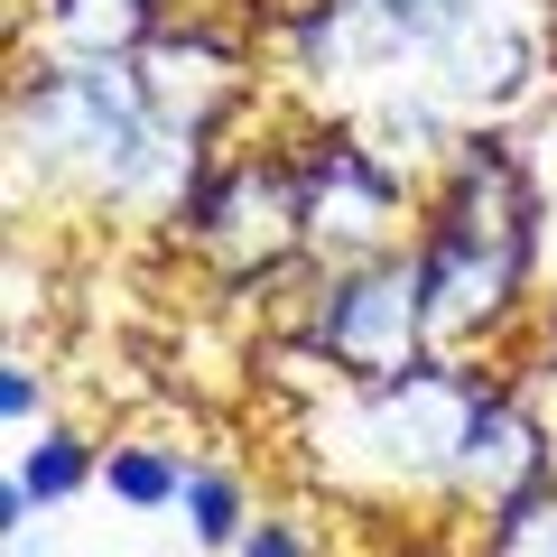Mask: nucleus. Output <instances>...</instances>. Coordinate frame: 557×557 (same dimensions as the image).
<instances>
[{"label": "nucleus", "mask_w": 557, "mask_h": 557, "mask_svg": "<svg viewBox=\"0 0 557 557\" xmlns=\"http://www.w3.org/2000/svg\"><path fill=\"white\" fill-rule=\"evenodd\" d=\"M530 10H557V0H530Z\"/></svg>", "instance_id": "aec40b11"}, {"label": "nucleus", "mask_w": 557, "mask_h": 557, "mask_svg": "<svg viewBox=\"0 0 557 557\" xmlns=\"http://www.w3.org/2000/svg\"><path fill=\"white\" fill-rule=\"evenodd\" d=\"M539 233H548V186L520 159L511 121H465L446 168L418 186V298H428V354L483 362L502 325L539 288Z\"/></svg>", "instance_id": "f257e3e1"}, {"label": "nucleus", "mask_w": 557, "mask_h": 557, "mask_svg": "<svg viewBox=\"0 0 557 557\" xmlns=\"http://www.w3.org/2000/svg\"><path fill=\"white\" fill-rule=\"evenodd\" d=\"M474 409H483V362H418V372L372 381V391H335L317 409L325 474L344 493H381V502L456 493Z\"/></svg>", "instance_id": "7ed1b4c3"}, {"label": "nucleus", "mask_w": 557, "mask_h": 557, "mask_svg": "<svg viewBox=\"0 0 557 557\" xmlns=\"http://www.w3.org/2000/svg\"><path fill=\"white\" fill-rule=\"evenodd\" d=\"M260 10H270V28H278V38H288V28H307V20H317V10H335V0H260Z\"/></svg>", "instance_id": "a211bd4d"}, {"label": "nucleus", "mask_w": 557, "mask_h": 557, "mask_svg": "<svg viewBox=\"0 0 557 557\" xmlns=\"http://www.w3.org/2000/svg\"><path fill=\"white\" fill-rule=\"evenodd\" d=\"M186 474H196V465H186L168 437H149V428H112V437H102V483H94V493H112L121 511H139V520H159V511L186 502Z\"/></svg>", "instance_id": "9d476101"}, {"label": "nucleus", "mask_w": 557, "mask_h": 557, "mask_svg": "<svg viewBox=\"0 0 557 557\" xmlns=\"http://www.w3.org/2000/svg\"><path fill=\"white\" fill-rule=\"evenodd\" d=\"M10 483H20L38 511H57V502H75V493H94V483H102V437H94V428H75V418H47L38 437H20Z\"/></svg>", "instance_id": "9b49d317"}, {"label": "nucleus", "mask_w": 557, "mask_h": 557, "mask_svg": "<svg viewBox=\"0 0 557 557\" xmlns=\"http://www.w3.org/2000/svg\"><path fill=\"white\" fill-rule=\"evenodd\" d=\"M149 47V0H38V47L57 65H131Z\"/></svg>", "instance_id": "1a4fd4ad"}, {"label": "nucleus", "mask_w": 557, "mask_h": 557, "mask_svg": "<svg viewBox=\"0 0 557 557\" xmlns=\"http://www.w3.org/2000/svg\"><path fill=\"white\" fill-rule=\"evenodd\" d=\"M278 47L298 57L307 84H354V75H399V65H409L372 0H335V10H317L307 28H288Z\"/></svg>", "instance_id": "6e6552de"}, {"label": "nucleus", "mask_w": 557, "mask_h": 557, "mask_svg": "<svg viewBox=\"0 0 557 557\" xmlns=\"http://www.w3.org/2000/svg\"><path fill=\"white\" fill-rule=\"evenodd\" d=\"M149 38H186V47H214V57L260 65V47L278 38L260 0H149Z\"/></svg>", "instance_id": "f8f14e48"}, {"label": "nucleus", "mask_w": 557, "mask_h": 557, "mask_svg": "<svg viewBox=\"0 0 557 557\" xmlns=\"http://www.w3.org/2000/svg\"><path fill=\"white\" fill-rule=\"evenodd\" d=\"M317 344L325 362L344 372V391H372V381L418 372L428 354V298H418V251L391 260H354V270H325V298H317Z\"/></svg>", "instance_id": "39448f33"}, {"label": "nucleus", "mask_w": 557, "mask_h": 557, "mask_svg": "<svg viewBox=\"0 0 557 557\" xmlns=\"http://www.w3.org/2000/svg\"><path fill=\"white\" fill-rule=\"evenodd\" d=\"M131 94L149 112V131L177 149V159H205L242 121L260 112V75L242 57H214V47H186V38H149L131 57Z\"/></svg>", "instance_id": "423d86ee"}, {"label": "nucleus", "mask_w": 557, "mask_h": 557, "mask_svg": "<svg viewBox=\"0 0 557 557\" xmlns=\"http://www.w3.org/2000/svg\"><path fill=\"white\" fill-rule=\"evenodd\" d=\"M539 47H548V84H557V10H539Z\"/></svg>", "instance_id": "6ab92c4d"}, {"label": "nucleus", "mask_w": 557, "mask_h": 557, "mask_svg": "<svg viewBox=\"0 0 557 557\" xmlns=\"http://www.w3.org/2000/svg\"><path fill=\"white\" fill-rule=\"evenodd\" d=\"M0 418H10L20 437H38V428H47V372H38L28 354L0 362Z\"/></svg>", "instance_id": "dca6fc26"}, {"label": "nucleus", "mask_w": 557, "mask_h": 557, "mask_svg": "<svg viewBox=\"0 0 557 557\" xmlns=\"http://www.w3.org/2000/svg\"><path fill=\"white\" fill-rule=\"evenodd\" d=\"M483 557H557V483L502 502V511L483 520Z\"/></svg>", "instance_id": "2eb2a0df"}, {"label": "nucleus", "mask_w": 557, "mask_h": 557, "mask_svg": "<svg viewBox=\"0 0 557 557\" xmlns=\"http://www.w3.org/2000/svg\"><path fill=\"white\" fill-rule=\"evenodd\" d=\"M372 10H381V28L399 38V57H409V65L446 57V47L483 20V0H372Z\"/></svg>", "instance_id": "4468645a"}, {"label": "nucleus", "mask_w": 557, "mask_h": 557, "mask_svg": "<svg viewBox=\"0 0 557 557\" xmlns=\"http://www.w3.org/2000/svg\"><path fill=\"white\" fill-rule=\"evenodd\" d=\"M10 149L20 168L38 159V177H65L102 205H177L186 168L149 112L131 94V65H57V57H28L20 47V75H10Z\"/></svg>", "instance_id": "f03ea898"}, {"label": "nucleus", "mask_w": 557, "mask_h": 557, "mask_svg": "<svg viewBox=\"0 0 557 557\" xmlns=\"http://www.w3.org/2000/svg\"><path fill=\"white\" fill-rule=\"evenodd\" d=\"M539 483H557V428L539 418L530 391H511V381L483 372V409L474 428H465V465H456V493L483 502V520L502 511V502L539 493Z\"/></svg>", "instance_id": "0eeeda50"}, {"label": "nucleus", "mask_w": 557, "mask_h": 557, "mask_svg": "<svg viewBox=\"0 0 557 557\" xmlns=\"http://www.w3.org/2000/svg\"><path fill=\"white\" fill-rule=\"evenodd\" d=\"M233 557H325V548H317V530H307L298 511H260L251 530H242Z\"/></svg>", "instance_id": "f3484780"}, {"label": "nucleus", "mask_w": 557, "mask_h": 557, "mask_svg": "<svg viewBox=\"0 0 557 557\" xmlns=\"http://www.w3.org/2000/svg\"><path fill=\"white\" fill-rule=\"evenodd\" d=\"M298 196H307V260H325V270L391 260L418 242V186L354 121H307L298 131Z\"/></svg>", "instance_id": "20e7f679"}, {"label": "nucleus", "mask_w": 557, "mask_h": 557, "mask_svg": "<svg viewBox=\"0 0 557 557\" xmlns=\"http://www.w3.org/2000/svg\"><path fill=\"white\" fill-rule=\"evenodd\" d=\"M186 539H196V548H214V557H233L242 548V530H251L260 520V502H251V483L233 474V465H196V474H186Z\"/></svg>", "instance_id": "ddd939ff"}]
</instances>
